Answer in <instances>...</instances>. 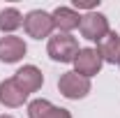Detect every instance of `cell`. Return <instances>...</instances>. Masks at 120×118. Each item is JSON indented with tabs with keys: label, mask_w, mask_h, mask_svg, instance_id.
<instances>
[{
	"label": "cell",
	"mask_w": 120,
	"mask_h": 118,
	"mask_svg": "<svg viewBox=\"0 0 120 118\" xmlns=\"http://www.w3.org/2000/svg\"><path fill=\"white\" fill-rule=\"evenodd\" d=\"M26 100H28V93H23V90L19 88L14 83V79L0 81V104H2V106L14 109V106H21Z\"/></svg>",
	"instance_id": "obj_10"
},
{
	"label": "cell",
	"mask_w": 120,
	"mask_h": 118,
	"mask_svg": "<svg viewBox=\"0 0 120 118\" xmlns=\"http://www.w3.org/2000/svg\"><path fill=\"white\" fill-rule=\"evenodd\" d=\"M118 65H120V63H118Z\"/></svg>",
	"instance_id": "obj_15"
},
{
	"label": "cell",
	"mask_w": 120,
	"mask_h": 118,
	"mask_svg": "<svg viewBox=\"0 0 120 118\" xmlns=\"http://www.w3.org/2000/svg\"><path fill=\"white\" fill-rule=\"evenodd\" d=\"M74 7L76 9H95V7H99V0H90V2H79V0H74Z\"/></svg>",
	"instance_id": "obj_13"
},
{
	"label": "cell",
	"mask_w": 120,
	"mask_h": 118,
	"mask_svg": "<svg viewBox=\"0 0 120 118\" xmlns=\"http://www.w3.org/2000/svg\"><path fill=\"white\" fill-rule=\"evenodd\" d=\"M0 118H14V116H7V114H5V116H0Z\"/></svg>",
	"instance_id": "obj_14"
},
{
	"label": "cell",
	"mask_w": 120,
	"mask_h": 118,
	"mask_svg": "<svg viewBox=\"0 0 120 118\" xmlns=\"http://www.w3.org/2000/svg\"><path fill=\"white\" fill-rule=\"evenodd\" d=\"M51 19H53V26L58 28V32H72L81 26V14L72 7H56Z\"/></svg>",
	"instance_id": "obj_9"
},
{
	"label": "cell",
	"mask_w": 120,
	"mask_h": 118,
	"mask_svg": "<svg viewBox=\"0 0 120 118\" xmlns=\"http://www.w3.org/2000/svg\"><path fill=\"white\" fill-rule=\"evenodd\" d=\"M23 28L28 32V37H32V39H44V37H49L53 32L56 26H53V19H51L49 12H44V9H32V12H28V14L23 16Z\"/></svg>",
	"instance_id": "obj_2"
},
{
	"label": "cell",
	"mask_w": 120,
	"mask_h": 118,
	"mask_svg": "<svg viewBox=\"0 0 120 118\" xmlns=\"http://www.w3.org/2000/svg\"><path fill=\"white\" fill-rule=\"evenodd\" d=\"M14 79V83L19 88L23 90V93H37V90L42 88V83H44V74L39 67H35V65H23L19 72L12 76Z\"/></svg>",
	"instance_id": "obj_6"
},
{
	"label": "cell",
	"mask_w": 120,
	"mask_h": 118,
	"mask_svg": "<svg viewBox=\"0 0 120 118\" xmlns=\"http://www.w3.org/2000/svg\"><path fill=\"white\" fill-rule=\"evenodd\" d=\"M46 53L56 63H74L76 53H79V42L69 32H56L53 37H49Z\"/></svg>",
	"instance_id": "obj_1"
},
{
	"label": "cell",
	"mask_w": 120,
	"mask_h": 118,
	"mask_svg": "<svg viewBox=\"0 0 120 118\" xmlns=\"http://www.w3.org/2000/svg\"><path fill=\"white\" fill-rule=\"evenodd\" d=\"M97 51H99V56H102L104 63H111V65L120 63V35L116 30H111L104 39L97 44Z\"/></svg>",
	"instance_id": "obj_11"
},
{
	"label": "cell",
	"mask_w": 120,
	"mask_h": 118,
	"mask_svg": "<svg viewBox=\"0 0 120 118\" xmlns=\"http://www.w3.org/2000/svg\"><path fill=\"white\" fill-rule=\"evenodd\" d=\"M90 79L81 76L76 72H65L58 79V90L67 97V100H83L90 93Z\"/></svg>",
	"instance_id": "obj_4"
},
{
	"label": "cell",
	"mask_w": 120,
	"mask_h": 118,
	"mask_svg": "<svg viewBox=\"0 0 120 118\" xmlns=\"http://www.w3.org/2000/svg\"><path fill=\"white\" fill-rule=\"evenodd\" d=\"M102 65H104V60L99 56V51L86 46V49H79V53H76V58H74V72L81 74V76H86V79H90V76L99 74Z\"/></svg>",
	"instance_id": "obj_5"
},
{
	"label": "cell",
	"mask_w": 120,
	"mask_h": 118,
	"mask_svg": "<svg viewBox=\"0 0 120 118\" xmlns=\"http://www.w3.org/2000/svg\"><path fill=\"white\" fill-rule=\"evenodd\" d=\"M26 51H28V46L21 37H16V35L0 37V60L2 63H19L26 56Z\"/></svg>",
	"instance_id": "obj_7"
},
{
	"label": "cell",
	"mask_w": 120,
	"mask_h": 118,
	"mask_svg": "<svg viewBox=\"0 0 120 118\" xmlns=\"http://www.w3.org/2000/svg\"><path fill=\"white\" fill-rule=\"evenodd\" d=\"M79 30H81V35H83L86 39L97 42V44L111 32V28H109V19H106L104 14H99V12H88L86 16H81V26H79Z\"/></svg>",
	"instance_id": "obj_3"
},
{
	"label": "cell",
	"mask_w": 120,
	"mask_h": 118,
	"mask_svg": "<svg viewBox=\"0 0 120 118\" xmlns=\"http://www.w3.org/2000/svg\"><path fill=\"white\" fill-rule=\"evenodd\" d=\"M28 116L30 118H72V114L67 109L56 106L53 102L39 97V100H32L28 104Z\"/></svg>",
	"instance_id": "obj_8"
},
{
	"label": "cell",
	"mask_w": 120,
	"mask_h": 118,
	"mask_svg": "<svg viewBox=\"0 0 120 118\" xmlns=\"http://www.w3.org/2000/svg\"><path fill=\"white\" fill-rule=\"evenodd\" d=\"M21 26H23V16L16 7H5L0 12V30L2 32H14Z\"/></svg>",
	"instance_id": "obj_12"
}]
</instances>
